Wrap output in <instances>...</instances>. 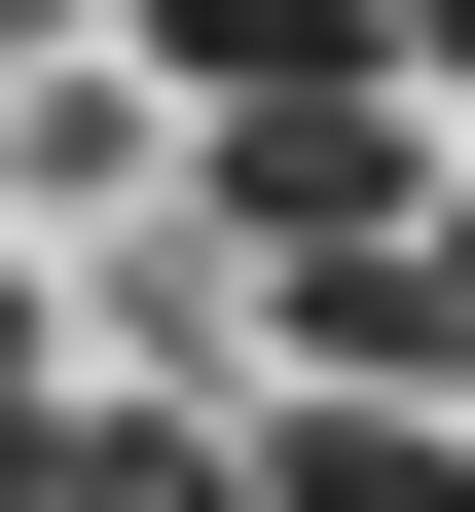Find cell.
<instances>
[{
    "instance_id": "3957f363",
    "label": "cell",
    "mask_w": 475,
    "mask_h": 512,
    "mask_svg": "<svg viewBox=\"0 0 475 512\" xmlns=\"http://www.w3.org/2000/svg\"><path fill=\"white\" fill-rule=\"evenodd\" d=\"M256 512H475V439H439V403H293V439H256Z\"/></svg>"
},
{
    "instance_id": "277c9868",
    "label": "cell",
    "mask_w": 475,
    "mask_h": 512,
    "mask_svg": "<svg viewBox=\"0 0 475 512\" xmlns=\"http://www.w3.org/2000/svg\"><path fill=\"white\" fill-rule=\"evenodd\" d=\"M402 74H439V110H475V0H402Z\"/></svg>"
},
{
    "instance_id": "6da1fadb",
    "label": "cell",
    "mask_w": 475,
    "mask_h": 512,
    "mask_svg": "<svg viewBox=\"0 0 475 512\" xmlns=\"http://www.w3.org/2000/svg\"><path fill=\"white\" fill-rule=\"evenodd\" d=\"M183 183H220V256H256V293H329V256H402V220H439V147H402V74H293V110H220Z\"/></svg>"
},
{
    "instance_id": "7a4b0ae2",
    "label": "cell",
    "mask_w": 475,
    "mask_h": 512,
    "mask_svg": "<svg viewBox=\"0 0 475 512\" xmlns=\"http://www.w3.org/2000/svg\"><path fill=\"white\" fill-rule=\"evenodd\" d=\"M183 110H293V74H402V0H147Z\"/></svg>"
},
{
    "instance_id": "8992f818",
    "label": "cell",
    "mask_w": 475,
    "mask_h": 512,
    "mask_svg": "<svg viewBox=\"0 0 475 512\" xmlns=\"http://www.w3.org/2000/svg\"><path fill=\"white\" fill-rule=\"evenodd\" d=\"M439 293H475V183H439Z\"/></svg>"
},
{
    "instance_id": "52a82bcc",
    "label": "cell",
    "mask_w": 475,
    "mask_h": 512,
    "mask_svg": "<svg viewBox=\"0 0 475 512\" xmlns=\"http://www.w3.org/2000/svg\"><path fill=\"white\" fill-rule=\"evenodd\" d=\"M0 37H74V0H0Z\"/></svg>"
},
{
    "instance_id": "5b68a950",
    "label": "cell",
    "mask_w": 475,
    "mask_h": 512,
    "mask_svg": "<svg viewBox=\"0 0 475 512\" xmlns=\"http://www.w3.org/2000/svg\"><path fill=\"white\" fill-rule=\"evenodd\" d=\"M0 403H37V256H0Z\"/></svg>"
}]
</instances>
